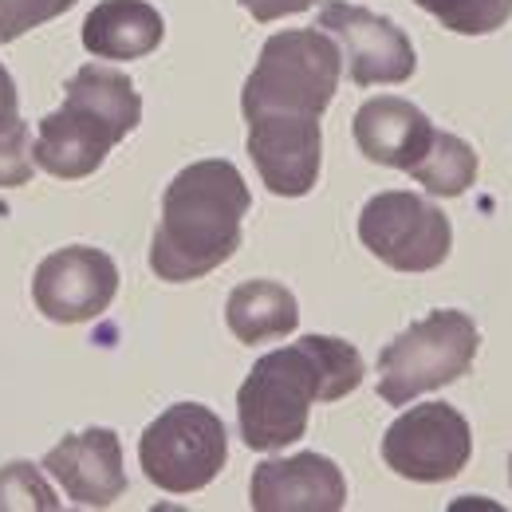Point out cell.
<instances>
[{
  "label": "cell",
  "instance_id": "d6986e66",
  "mask_svg": "<svg viewBox=\"0 0 512 512\" xmlns=\"http://www.w3.org/2000/svg\"><path fill=\"white\" fill-rule=\"evenodd\" d=\"M8 509H24V512L60 509V501H56V493L48 489L40 465H32V461H8V465L0 469V512H8Z\"/></svg>",
  "mask_w": 512,
  "mask_h": 512
},
{
  "label": "cell",
  "instance_id": "3957f363",
  "mask_svg": "<svg viewBox=\"0 0 512 512\" xmlns=\"http://www.w3.org/2000/svg\"><path fill=\"white\" fill-rule=\"evenodd\" d=\"M142 123V95L127 71L107 64H83L67 79L64 107L44 115L32 158L44 174L79 182L95 174L107 154Z\"/></svg>",
  "mask_w": 512,
  "mask_h": 512
},
{
  "label": "cell",
  "instance_id": "9c48e42d",
  "mask_svg": "<svg viewBox=\"0 0 512 512\" xmlns=\"http://www.w3.org/2000/svg\"><path fill=\"white\" fill-rule=\"evenodd\" d=\"M316 28H323L343 60L347 71L359 87H390V83H406L418 71V56L410 36L390 20L379 16L363 4H347V0H327L320 8Z\"/></svg>",
  "mask_w": 512,
  "mask_h": 512
},
{
  "label": "cell",
  "instance_id": "6da1fadb",
  "mask_svg": "<svg viewBox=\"0 0 512 512\" xmlns=\"http://www.w3.org/2000/svg\"><path fill=\"white\" fill-rule=\"evenodd\" d=\"M363 375V355L335 335H304L280 351H268L237 390L241 442L256 453L300 442L308 434L312 406L355 394Z\"/></svg>",
  "mask_w": 512,
  "mask_h": 512
},
{
  "label": "cell",
  "instance_id": "cb8c5ba5",
  "mask_svg": "<svg viewBox=\"0 0 512 512\" xmlns=\"http://www.w3.org/2000/svg\"><path fill=\"white\" fill-rule=\"evenodd\" d=\"M509 477H512V457H509Z\"/></svg>",
  "mask_w": 512,
  "mask_h": 512
},
{
  "label": "cell",
  "instance_id": "7a4b0ae2",
  "mask_svg": "<svg viewBox=\"0 0 512 512\" xmlns=\"http://www.w3.org/2000/svg\"><path fill=\"white\" fill-rule=\"evenodd\" d=\"M249 186L225 158L190 162L162 193V221L154 229L150 268L166 284H190L221 268L241 249L249 217Z\"/></svg>",
  "mask_w": 512,
  "mask_h": 512
},
{
  "label": "cell",
  "instance_id": "ffe728a7",
  "mask_svg": "<svg viewBox=\"0 0 512 512\" xmlns=\"http://www.w3.org/2000/svg\"><path fill=\"white\" fill-rule=\"evenodd\" d=\"M36 170L32 158V127L20 119V111L0 115V190L28 186Z\"/></svg>",
  "mask_w": 512,
  "mask_h": 512
},
{
  "label": "cell",
  "instance_id": "8fae6325",
  "mask_svg": "<svg viewBox=\"0 0 512 512\" xmlns=\"http://www.w3.org/2000/svg\"><path fill=\"white\" fill-rule=\"evenodd\" d=\"M245 123H249V158L268 193L304 197L316 190L323 162V130L316 115L260 111Z\"/></svg>",
  "mask_w": 512,
  "mask_h": 512
},
{
  "label": "cell",
  "instance_id": "44dd1931",
  "mask_svg": "<svg viewBox=\"0 0 512 512\" xmlns=\"http://www.w3.org/2000/svg\"><path fill=\"white\" fill-rule=\"evenodd\" d=\"M79 0H0V44L20 40L24 32L71 12Z\"/></svg>",
  "mask_w": 512,
  "mask_h": 512
},
{
  "label": "cell",
  "instance_id": "7402d4cb",
  "mask_svg": "<svg viewBox=\"0 0 512 512\" xmlns=\"http://www.w3.org/2000/svg\"><path fill=\"white\" fill-rule=\"evenodd\" d=\"M256 24H272V20H284V16H296V12H308L316 0H237Z\"/></svg>",
  "mask_w": 512,
  "mask_h": 512
},
{
  "label": "cell",
  "instance_id": "9a60e30c",
  "mask_svg": "<svg viewBox=\"0 0 512 512\" xmlns=\"http://www.w3.org/2000/svg\"><path fill=\"white\" fill-rule=\"evenodd\" d=\"M166 40V20L146 0H99L83 20V48L95 60H142Z\"/></svg>",
  "mask_w": 512,
  "mask_h": 512
},
{
  "label": "cell",
  "instance_id": "52a82bcc",
  "mask_svg": "<svg viewBox=\"0 0 512 512\" xmlns=\"http://www.w3.org/2000/svg\"><path fill=\"white\" fill-rule=\"evenodd\" d=\"M359 241L394 272H434L453 249V229L434 201L410 190H383L359 213Z\"/></svg>",
  "mask_w": 512,
  "mask_h": 512
},
{
  "label": "cell",
  "instance_id": "277c9868",
  "mask_svg": "<svg viewBox=\"0 0 512 512\" xmlns=\"http://www.w3.org/2000/svg\"><path fill=\"white\" fill-rule=\"evenodd\" d=\"M343 79V52L323 28H288L264 40L253 75L241 91L245 119L260 111L316 115L331 107Z\"/></svg>",
  "mask_w": 512,
  "mask_h": 512
},
{
  "label": "cell",
  "instance_id": "7c38bea8",
  "mask_svg": "<svg viewBox=\"0 0 512 512\" xmlns=\"http://www.w3.org/2000/svg\"><path fill=\"white\" fill-rule=\"evenodd\" d=\"M40 469H48L64 485L67 501L79 509H111L127 493L123 442L107 426H91L83 434L64 438L44 453Z\"/></svg>",
  "mask_w": 512,
  "mask_h": 512
},
{
  "label": "cell",
  "instance_id": "e0dca14e",
  "mask_svg": "<svg viewBox=\"0 0 512 512\" xmlns=\"http://www.w3.org/2000/svg\"><path fill=\"white\" fill-rule=\"evenodd\" d=\"M410 178L418 186H426L434 197H461L477 178V150L465 138L438 130L430 150H426V158L410 170Z\"/></svg>",
  "mask_w": 512,
  "mask_h": 512
},
{
  "label": "cell",
  "instance_id": "603a6c76",
  "mask_svg": "<svg viewBox=\"0 0 512 512\" xmlns=\"http://www.w3.org/2000/svg\"><path fill=\"white\" fill-rule=\"evenodd\" d=\"M8 111H20V95H16V79L0 64V115H8Z\"/></svg>",
  "mask_w": 512,
  "mask_h": 512
},
{
  "label": "cell",
  "instance_id": "5bb4252c",
  "mask_svg": "<svg viewBox=\"0 0 512 512\" xmlns=\"http://www.w3.org/2000/svg\"><path fill=\"white\" fill-rule=\"evenodd\" d=\"M355 142L363 150V158L390 166V170H414L438 127L426 119V111H418L410 99H398V95H379V99H367L359 111H355Z\"/></svg>",
  "mask_w": 512,
  "mask_h": 512
},
{
  "label": "cell",
  "instance_id": "8992f818",
  "mask_svg": "<svg viewBox=\"0 0 512 512\" xmlns=\"http://www.w3.org/2000/svg\"><path fill=\"white\" fill-rule=\"evenodd\" d=\"M225 461H229L225 422L201 402H178L162 410L142 430L138 442V465L146 481L174 497H190L213 485Z\"/></svg>",
  "mask_w": 512,
  "mask_h": 512
},
{
  "label": "cell",
  "instance_id": "30bf717a",
  "mask_svg": "<svg viewBox=\"0 0 512 512\" xmlns=\"http://www.w3.org/2000/svg\"><path fill=\"white\" fill-rule=\"evenodd\" d=\"M119 292V264L103 249L67 245L40 260L32 276V300L52 323L99 320Z\"/></svg>",
  "mask_w": 512,
  "mask_h": 512
},
{
  "label": "cell",
  "instance_id": "4fadbf2b",
  "mask_svg": "<svg viewBox=\"0 0 512 512\" xmlns=\"http://www.w3.org/2000/svg\"><path fill=\"white\" fill-rule=\"evenodd\" d=\"M249 505L256 512H339L347 505V477L323 453L268 457L253 469Z\"/></svg>",
  "mask_w": 512,
  "mask_h": 512
},
{
  "label": "cell",
  "instance_id": "2e32d148",
  "mask_svg": "<svg viewBox=\"0 0 512 512\" xmlns=\"http://www.w3.org/2000/svg\"><path fill=\"white\" fill-rule=\"evenodd\" d=\"M225 323L241 343H268L284 339L300 327V304L296 296L276 280H245L229 292Z\"/></svg>",
  "mask_w": 512,
  "mask_h": 512
},
{
  "label": "cell",
  "instance_id": "5b68a950",
  "mask_svg": "<svg viewBox=\"0 0 512 512\" xmlns=\"http://www.w3.org/2000/svg\"><path fill=\"white\" fill-rule=\"evenodd\" d=\"M481 347L473 316L438 308L426 320L410 323L379 351V398L390 406H410L426 390L457 383Z\"/></svg>",
  "mask_w": 512,
  "mask_h": 512
},
{
  "label": "cell",
  "instance_id": "ac0fdd59",
  "mask_svg": "<svg viewBox=\"0 0 512 512\" xmlns=\"http://www.w3.org/2000/svg\"><path fill=\"white\" fill-rule=\"evenodd\" d=\"M414 4L457 36H489L505 28V20L512 16V0H414Z\"/></svg>",
  "mask_w": 512,
  "mask_h": 512
},
{
  "label": "cell",
  "instance_id": "ba28073f",
  "mask_svg": "<svg viewBox=\"0 0 512 512\" xmlns=\"http://www.w3.org/2000/svg\"><path fill=\"white\" fill-rule=\"evenodd\" d=\"M473 457V434L461 410L449 402L410 406L390 422L383 438V461L406 481L442 485L453 481Z\"/></svg>",
  "mask_w": 512,
  "mask_h": 512
}]
</instances>
